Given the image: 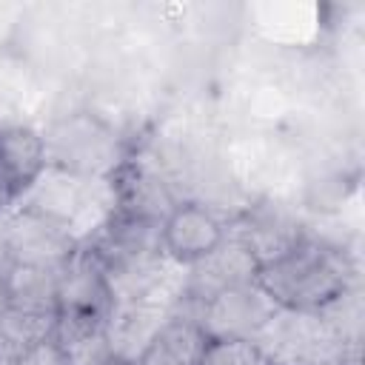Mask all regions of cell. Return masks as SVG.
<instances>
[{
    "mask_svg": "<svg viewBox=\"0 0 365 365\" xmlns=\"http://www.w3.org/2000/svg\"><path fill=\"white\" fill-rule=\"evenodd\" d=\"M257 282L279 308L319 311L354 288V262L342 248L305 234L291 251L259 265Z\"/></svg>",
    "mask_w": 365,
    "mask_h": 365,
    "instance_id": "obj_1",
    "label": "cell"
},
{
    "mask_svg": "<svg viewBox=\"0 0 365 365\" xmlns=\"http://www.w3.org/2000/svg\"><path fill=\"white\" fill-rule=\"evenodd\" d=\"M46 165L77 177H111L123 165L120 137L88 111L57 120L43 134Z\"/></svg>",
    "mask_w": 365,
    "mask_h": 365,
    "instance_id": "obj_2",
    "label": "cell"
},
{
    "mask_svg": "<svg viewBox=\"0 0 365 365\" xmlns=\"http://www.w3.org/2000/svg\"><path fill=\"white\" fill-rule=\"evenodd\" d=\"M268 365H339L354 339H342L319 311L279 308L251 339Z\"/></svg>",
    "mask_w": 365,
    "mask_h": 365,
    "instance_id": "obj_3",
    "label": "cell"
},
{
    "mask_svg": "<svg viewBox=\"0 0 365 365\" xmlns=\"http://www.w3.org/2000/svg\"><path fill=\"white\" fill-rule=\"evenodd\" d=\"M6 242L11 265L37 268H60L80 245L63 222L20 205H11L6 211Z\"/></svg>",
    "mask_w": 365,
    "mask_h": 365,
    "instance_id": "obj_4",
    "label": "cell"
},
{
    "mask_svg": "<svg viewBox=\"0 0 365 365\" xmlns=\"http://www.w3.org/2000/svg\"><path fill=\"white\" fill-rule=\"evenodd\" d=\"M279 311V305L262 291V285L245 282L228 288L205 302L202 308V331L208 339H254L257 331Z\"/></svg>",
    "mask_w": 365,
    "mask_h": 365,
    "instance_id": "obj_5",
    "label": "cell"
},
{
    "mask_svg": "<svg viewBox=\"0 0 365 365\" xmlns=\"http://www.w3.org/2000/svg\"><path fill=\"white\" fill-rule=\"evenodd\" d=\"M114 308L108 274L88 242H80L60 265L57 279V314H83L108 319Z\"/></svg>",
    "mask_w": 365,
    "mask_h": 365,
    "instance_id": "obj_6",
    "label": "cell"
},
{
    "mask_svg": "<svg viewBox=\"0 0 365 365\" xmlns=\"http://www.w3.org/2000/svg\"><path fill=\"white\" fill-rule=\"evenodd\" d=\"M225 234L231 240H237L240 245H245L259 265H265V262L277 259L279 254L291 251L308 231L302 228L297 214H291L285 205L265 200V202H257L248 211H242L225 228Z\"/></svg>",
    "mask_w": 365,
    "mask_h": 365,
    "instance_id": "obj_7",
    "label": "cell"
},
{
    "mask_svg": "<svg viewBox=\"0 0 365 365\" xmlns=\"http://www.w3.org/2000/svg\"><path fill=\"white\" fill-rule=\"evenodd\" d=\"M114 185V211L163 225L168 214L180 205L165 174L143 160H123V165L111 174Z\"/></svg>",
    "mask_w": 365,
    "mask_h": 365,
    "instance_id": "obj_8",
    "label": "cell"
},
{
    "mask_svg": "<svg viewBox=\"0 0 365 365\" xmlns=\"http://www.w3.org/2000/svg\"><path fill=\"white\" fill-rule=\"evenodd\" d=\"M257 271H259V262L251 257V251L225 234V240L208 257L185 268V282L180 297L205 308V302L214 299L217 294L254 282Z\"/></svg>",
    "mask_w": 365,
    "mask_h": 365,
    "instance_id": "obj_9",
    "label": "cell"
},
{
    "mask_svg": "<svg viewBox=\"0 0 365 365\" xmlns=\"http://www.w3.org/2000/svg\"><path fill=\"white\" fill-rule=\"evenodd\" d=\"M222 240V220L200 202H180L163 222V251L171 262L185 268L208 257Z\"/></svg>",
    "mask_w": 365,
    "mask_h": 365,
    "instance_id": "obj_10",
    "label": "cell"
},
{
    "mask_svg": "<svg viewBox=\"0 0 365 365\" xmlns=\"http://www.w3.org/2000/svg\"><path fill=\"white\" fill-rule=\"evenodd\" d=\"M165 319H168V305L163 302H148V299L114 302L106 322L114 362L134 365V359L143 354V348L151 342V336L160 331Z\"/></svg>",
    "mask_w": 365,
    "mask_h": 365,
    "instance_id": "obj_11",
    "label": "cell"
},
{
    "mask_svg": "<svg viewBox=\"0 0 365 365\" xmlns=\"http://www.w3.org/2000/svg\"><path fill=\"white\" fill-rule=\"evenodd\" d=\"M208 342L211 339L197 319L168 311V319L160 325L134 365H200Z\"/></svg>",
    "mask_w": 365,
    "mask_h": 365,
    "instance_id": "obj_12",
    "label": "cell"
},
{
    "mask_svg": "<svg viewBox=\"0 0 365 365\" xmlns=\"http://www.w3.org/2000/svg\"><path fill=\"white\" fill-rule=\"evenodd\" d=\"M43 168H46V148L40 131L29 125L0 128V174L17 200L43 174Z\"/></svg>",
    "mask_w": 365,
    "mask_h": 365,
    "instance_id": "obj_13",
    "label": "cell"
},
{
    "mask_svg": "<svg viewBox=\"0 0 365 365\" xmlns=\"http://www.w3.org/2000/svg\"><path fill=\"white\" fill-rule=\"evenodd\" d=\"M57 279H60V268L11 265L3 274L6 305L20 311L57 314Z\"/></svg>",
    "mask_w": 365,
    "mask_h": 365,
    "instance_id": "obj_14",
    "label": "cell"
},
{
    "mask_svg": "<svg viewBox=\"0 0 365 365\" xmlns=\"http://www.w3.org/2000/svg\"><path fill=\"white\" fill-rule=\"evenodd\" d=\"M57 314H40V311H20V308H3L0 314V334L17 348L26 351L54 334Z\"/></svg>",
    "mask_w": 365,
    "mask_h": 365,
    "instance_id": "obj_15",
    "label": "cell"
},
{
    "mask_svg": "<svg viewBox=\"0 0 365 365\" xmlns=\"http://www.w3.org/2000/svg\"><path fill=\"white\" fill-rule=\"evenodd\" d=\"M200 365H268V359L248 339H211Z\"/></svg>",
    "mask_w": 365,
    "mask_h": 365,
    "instance_id": "obj_16",
    "label": "cell"
},
{
    "mask_svg": "<svg viewBox=\"0 0 365 365\" xmlns=\"http://www.w3.org/2000/svg\"><path fill=\"white\" fill-rule=\"evenodd\" d=\"M14 365H66V356H63V348L57 345V339L48 336L43 342L20 351V356H17Z\"/></svg>",
    "mask_w": 365,
    "mask_h": 365,
    "instance_id": "obj_17",
    "label": "cell"
},
{
    "mask_svg": "<svg viewBox=\"0 0 365 365\" xmlns=\"http://www.w3.org/2000/svg\"><path fill=\"white\" fill-rule=\"evenodd\" d=\"M11 268L9 259V242H6V211H0V277Z\"/></svg>",
    "mask_w": 365,
    "mask_h": 365,
    "instance_id": "obj_18",
    "label": "cell"
},
{
    "mask_svg": "<svg viewBox=\"0 0 365 365\" xmlns=\"http://www.w3.org/2000/svg\"><path fill=\"white\" fill-rule=\"evenodd\" d=\"M17 356H20V351L0 334V365H14L17 362Z\"/></svg>",
    "mask_w": 365,
    "mask_h": 365,
    "instance_id": "obj_19",
    "label": "cell"
},
{
    "mask_svg": "<svg viewBox=\"0 0 365 365\" xmlns=\"http://www.w3.org/2000/svg\"><path fill=\"white\" fill-rule=\"evenodd\" d=\"M3 308H6V282L0 277V314H3Z\"/></svg>",
    "mask_w": 365,
    "mask_h": 365,
    "instance_id": "obj_20",
    "label": "cell"
}]
</instances>
